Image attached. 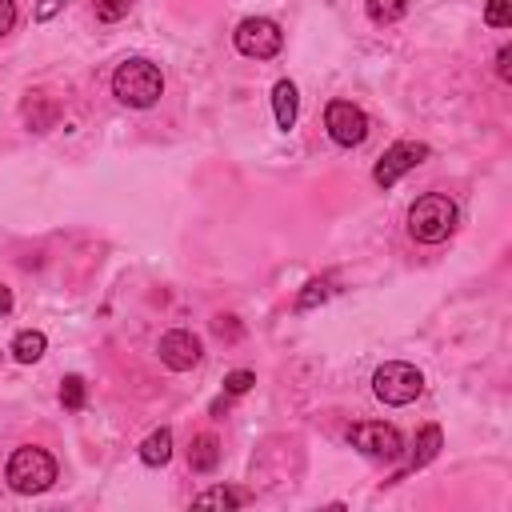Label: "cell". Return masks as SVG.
Returning a JSON list of instances; mask_svg holds the SVG:
<instances>
[{
	"mask_svg": "<svg viewBox=\"0 0 512 512\" xmlns=\"http://www.w3.org/2000/svg\"><path fill=\"white\" fill-rule=\"evenodd\" d=\"M372 392H376L380 404L404 408V404H412V400L424 392V376H420V368L408 364V360H388V364H380V368L372 372Z\"/></svg>",
	"mask_w": 512,
	"mask_h": 512,
	"instance_id": "277c9868",
	"label": "cell"
},
{
	"mask_svg": "<svg viewBox=\"0 0 512 512\" xmlns=\"http://www.w3.org/2000/svg\"><path fill=\"white\" fill-rule=\"evenodd\" d=\"M156 352H160V364H164V368H172V372H188V368L200 364V352H204V348H200V340H196L188 328H172V332L160 336Z\"/></svg>",
	"mask_w": 512,
	"mask_h": 512,
	"instance_id": "9c48e42d",
	"label": "cell"
},
{
	"mask_svg": "<svg viewBox=\"0 0 512 512\" xmlns=\"http://www.w3.org/2000/svg\"><path fill=\"white\" fill-rule=\"evenodd\" d=\"M16 28V0H0V40Z\"/></svg>",
	"mask_w": 512,
	"mask_h": 512,
	"instance_id": "603a6c76",
	"label": "cell"
},
{
	"mask_svg": "<svg viewBox=\"0 0 512 512\" xmlns=\"http://www.w3.org/2000/svg\"><path fill=\"white\" fill-rule=\"evenodd\" d=\"M44 348H48V336L36 332V328L16 332V340H12V356H16L20 364H36V360L44 356Z\"/></svg>",
	"mask_w": 512,
	"mask_h": 512,
	"instance_id": "9a60e30c",
	"label": "cell"
},
{
	"mask_svg": "<svg viewBox=\"0 0 512 512\" xmlns=\"http://www.w3.org/2000/svg\"><path fill=\"white\" fill-rule=\"evenodd\" d=\"M68 4H72V0H36L32 20H36V24H48V20H52V16H60Z\"/></svg>",
	"mask_w": 512,
	"mask_h": 512,
	"instance_id": "44dd1931",
	"label": "cell"
},
{
	"mask_svg": "<svg viewBox=\"0 0 512 512\" xmlns=\"http://www.w3.org/2000/svg\"><path fill=\"white\" fill-rule=\"evenodd\" d=\"M252 496L240 492V488H224V484H212L204 492L192 496V508H244Z\"/></svg>",
	"mask_w": 512,
	"mask_h": 512,
	"instance_id": "7c38bea8",
	"label": "cell"
},
{
	"mask_svg": "<svg viewBox=\"0 0 512 512\" xmlns=\"http://www.w3.org/2000/svg\"><path fill=\"white\" fill-rule=\"evenodd\" d=\"M56 476H60L56 456H52L48 448H40V444H20V448H12L8 464H4V480H8V488L20 492V496H40V492H48V488L56 484Z\"/></svg>",
	"mask_w": 512,
	"mask_h": 512,
	"instance_id": "3957f363",
	"label": "cell"
},
{
	"mask_svg": "<svg viewBox=\"0 0 512 512\" xmlns=\"http://www.w3.org/2000/svg\"><path fill=\"white\" fill-rule=\"evenodd\" d=\"M216 464H220V440L212 432H200L188 448V468L196 476H208V472H216Z\"/></svg>",
	"mask_w": 512,
	"mask_h": 512,
	"instance_id": "8fae6325",
	"label": "cell"
},
{
	"mask_svg": "<svg viewBox=\"0 0 512 512\" xmlns=\"http://www.w3.org/2000/svg\"><path fill=\"white\" fill-rule=\"evenodd\" d=\"M348 440L352 448H360L364 456L372 460H400L404 452V436L396 424H384V420H360L348 428Z\"/></svg>",
	"mask_w": 512,
	"mask_h": 512,
	"instance_id": "8992f818",
	"label": "cell"
},
{
	"mask_svg": "<svg viewBox=\"0 0 512 512\" xmlns=\"http://www.w3.org/2000/svg\"><path fill=\"white\" fill-rule=\"evenodd\" d=\"M128 12H132V0H96V4H92V16H96L100 24H120Z\"/></svg>",
	"mask_w": 512,
	"mask_h": 512,
	"instance_id": "ac0fdd59",
	"label": "cell"
},
{
	"mask_svg": "<svg viewBox=\"0 0 512 512\" xmlns=\"http://www.w3.org/2000/svg\"><path fill=\"white\" fill-rule=\"evenodd\" d=\"M324 128L340 148H360L368 140V116L352 100H328L324 108Z\"/></svg>",
	"mask_w": 512,
	"mask_h": 512,
	"instance_id": "52a82bcc",
	"label": "cell"
},
{
	"mask_svg": "<svg viewBox=\"0 0 512 512\" xmlns=\"http://www.w3.org/2000/svg\"><path fill=\"white\" fill-rule=\"evenodd\" d=\"M272 112H276V128L288 132L296 124V112H300V96H296V84L292 80H276L272 84Z\"/></svg>",
	"mask_w": 512,
	"mask_h": 512,
	"instance_id": "30bf717a",
	"label": "cell"
},
{
	"mask_svg": "<svg viewBox=\"0 0 512 512\" xmlns=\"http://www.w3.org/2000/svg\"><path fill=\"white\" fill-rule=\"evenodd\" d=\"M84 396H88V384H84L80 376H64V380H60V404H64L68 412H80V408H84Z\"/></svg>",
	"mask_w": 512,
	"mask_h": 512,
	"instance_id": "e0dca14e",
	"label": "cell"
},
{
	"mask_svg": "<svg viewBox=\"0 0 512 512\" xmlns=\"http://www.w3.org/2000/svg\"><path fill=\"white\" fill-rule=\"evenodd\" d=\"M252 384H256V372L252 368H236V372L224 376V396H244Z\"/></svg>",
	"mask_w": 512,
	"mask_h": 512,
	"instance_id": "d6986e66",
	"label": "cell"
},
{
	"mask_svg": "<svg viewBox=\"0 0 512 512\" xmlns=\"http://www.w3.org/2000/svg\"><path fill=\"white\" fill-rule=\"evenodd\" d=\"M4 312H12V288L8 284H0V316Z\"/></svg>",
	"mask_w": 512,
	"mask_h": 512,
	"instance_id": "d4e9b609",
	"label": "cell"
},
{
	"mask_svg": "<svg viewBox=\"0 0 512 512\" xmlns=\"http://www.w3.org/2000/svg\"><path fill=\"white\" fill-rule=\"evenodd\" d=\"M112 96L128 108H152L164 96V72L148 56H128L112 72Z\"/></svg>",
	"mask_w": 512,
	"mask_h": 512,
	"instance_id": "6da1fadb",
	"label": "cell"
},
{
	"mask_svg": "<svg viewBox=\"0 0 512 512\" xmlns=\"http://www.w3.org/2000/svg\"><path fill=\"white\" fill-rule=\"evenodd\" d=\"M140 460H144L148 468H164V464L172 460V432H168V428L148 432L144 444H140Z\"/></svg>",
	"mask_w": 512,
	"mask_h": 512,
	"instance_id": "4fadbf2b",
	"label": "cell"
},
{
	"mask_svg": "<svg viewBox=\"0 0 512 512\" xmlns=\"http://www.w3.org/2000/svg\"><path fill=\"white\" fill-rule=\"evenodd\" d=\"M232 44H236V52L248 56V60H272V56L284 48V32H280V24L268 20V16H244V20L236 24V32H232Z\"/></svg>",
	"mask_w": 512,
	"mask_h": 512,
	"instance_id": "5b68a950",
	"label": "cell"
},
{
	"mask_svg": "<svg viewBox=\"0 0 512 512\" xmlns=\"http://www.w3.org/2000/svg\"><path fill=\"white\" fill-rule=\"evenodd\" d=\"M440 444H444V436H440V428H436V424H424V428H420V436H416V448H412V460H408V472H416V468H424L428 460H436V452H440Z\"/></svg>",
	"mask_w": 512,
	"mask_h": 512,
	"instance_id": "5bb4252c",
	"label": "cell"
},
{
	"mask_svg": "<svg viewBox=\"0 0 512 512\" xmlns=\"http://www.w3.org/2000/svg\"><path fill=\"white\" fill-rule=\"evenodd\" d=\"M456 200L448 192H424L408 204V236L416 244H444L456 232Z\"/></svg>",
	"mask_w": 512,
	"mask_h": 512,
	"instance_id": "7a4b0ae2",
	"label": "cell"
},
{
	"mask_svg": "<svg viewBox=\"0 0 512 512\" xmlns=\"http://www.w3.org/2000/svg\"><path fill=\"white\" fill-rule=\"evenodd\" d=\"M484 24H488V28H508V24H512V0H488Z\"/></svg>",
	"mask_w": 512,
	"mask_h": 512,
	"instance_id": "ffe728a7",
	"label": "cell"
},
{
	"mask_svg": "<svg viewBox=\"0 0 512 512\" xmlns=\"http://www.w3.org/2000/svg\"><path fill=\"white\" fill-rule=\"evenodd\" d=\"M428 144L424 140H396L392 148H384V156L376 160V168H372V180L380 184V188H392L404 172H412L416 164H424L428 160Z\"/></svg>",
	"mask_w": 512,
	"mask_h": 512,
	"instance_id": "ba28073f",
	"label": "cell"
},
{
	"mask_svg": "<svg viewBox=\"0 0 512 512\" xmlns=\"http://www.w3.org/2000/svg\"><path fill=\"white\" fill-rule=\"evenodd\" d=\"M508 60H512V48H508V44H500V52H496V76H500L504 84L512 80V64H508Z\"/></svg>",
	"mask_w": 512,
	"mask_h": 512,
	"instance_id": "cb8c5ba5",
	"label": "cell"
},
{
	"mask_svg": "<svg viewBox=\"0 0 512 512\" xmlns=\"http://www.w3.org/2000/svg\"><path fill=\"white\" fill-rule=\"evenodd\" d=\"M364 12L372 24H396L408 12V0H364Z\"/></svg>",
	"mask_w": 512,
	"mask_h": 512,
	"instance_id": "2e32d148",
	"label": "cell"
},
{
	"mask_svg": "<svg viewBox=\"0 0 512 512\" xmlns=\"http://www.w3.org/2000/svg\"><path fill=\"white\" fill-rule=\"evenodd\" d=\"M324 296H328V284H324V280H312V284H308V292L296 300V308L304 312V308H312V304H316V300H324Z\"/></svg>",
	"mask_w": 512,
	"mask_h": 512,
	"instance_id": "7402d4cb",
	"label": "cell"
}]
</instances>
